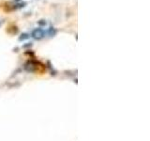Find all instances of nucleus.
<instances>
[{"mask_svg": "<svg viewBox=\"0 0 150 141\" xmlns=\"http://www.w3.org/2000/svg\"><path fill=\"white\" fill-rule=\"evenodd\" d=\"M26 6V2L23 0H11L8 3H6L4 6L5 12H15V10L21 9Z\"/></svg>", "mask_w": 150, "mask_h": 141, "instance_id": "obj_1", "label": "nucleus"}, {"mask_svg": "<svg viewBox=\"0 0 150 141\" xmlns=\"http://www.w3.org/2000/svg\"><path fill=\"white\" fill-rule=\"evenodd\" d=\"M31 37L34 38L35 40H41L45 37V31L42 28H36L31 33Z\"/></svg>", "mask_w": 150, "mask_h": 141, "instance_id": "obj_2", "label": "nucleus"}, {"mask_svg": "<svg viewBox=\"0 0 150 141\" xmlns=\"http://www.w3.org/2000/svg\"><path fill=\"white\" fill-rule=\"evenodd\" d=\"M38 63L35 62V61H28L26 66H24V68H26V70H28V72H34V70H36V69L38 68L37 67Z\"/></svg>", "mask_w": 150, "mask_h": 141, "instance_id": "obj_3", "label": "nucleus"}, {"mask_svg": "<svg viewBox=\"0 0 150 141\" xmlns=\"http://www.w3.org/2000/svg\"><path fill=\"white\" fill-rule=\"evenodd\" d=\"M30 35L27 34V33H23L22 35L20 36L19 38V41H24V40H27V39H29Z\"/></svg>", "mask_w": 150, "mask_h": 141, "instance_id": "obj_4", "label": "nucleus"}, {"mask_svg": "<svg viewBox=\"0 0 150 141\" xmlns=\"http://www.w3.org/2000/svg\"><path fill=\"white\" fill-rule=\"evenodd\" d=\"M55 33H56V30L55 29V28H53V26H51L49 28V30H48V34L50 35V36L51 37H53V36H55Z\"/></svg>", "mask_w": 150, "mask_h": 141, "instance_id": "obj_5", "label": "nucleus"}, {"mask_svg": "<svg viewBox=\"0 0 150 141\" xmlns=\"http://www.w3.org/2000/svg\"><path fill=\"white\" fill-rule=\"evenodd\" d=\"M39 24H40V26H45L46 24V22L44 20H41L40 22H39Z\"/></svg>", "mask_w": 150, "mask_h": 141, "instance_id": "obj_6", "label": "nucleus"}]
</instances>
